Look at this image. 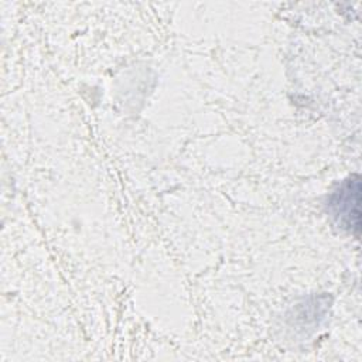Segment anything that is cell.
Instances as JSON below:
<instances>
[{"label":"cell","instance_id":"obj_1","mask_svg":"<svg viewBox=\"0 0 362 362\" xmlns=\"http://www.w3.org/2000/svg\"><path fill=\"white\" fill-rule=\"evenodd\" d=\"M361 180L351 175L342 181L328 197L327 211L337 226L359 235L361 228Z\"/></svg>","mask_w":362,"mask_h":362}]
</instances>
